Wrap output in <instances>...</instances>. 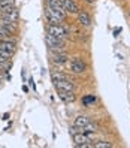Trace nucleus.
<instances>
[{"mask_svg":"<svg viewBox=\"0 0 130 148\" xmlns=\"http://www.w3.org/2000/svg\"><path fill=\"white\" fill-rule=\"evenodd\" d=\"M45 16H47L49 24H62L63 20L66 18V12L54 9V8H51V6H47L45 8Z\"/></svg>","mask_w":130,"mask_h":148,"instance_id":"f257e3e1","label":"nucleus"},{"mask_svg":"<svg viewBox=\"0 0 130 148\" xmlns=\"http://www.w3.org/2000/svg\"><path fill=\"white\" fill-rule=\"evenodd\" d=\"M45 42H47V47H48L49 51H60V53L66 51V43H64V40L51 36V34H48V33H47V36H45Z\"/></svg>","mask_w":130,"mask_h":148,"instance_id":"f03ea898","label":"nucleus"},{"mask_svg":"<svg viewBox=\"0 0 130 148\" xmlns=\"http://www.w3.org/2000/svg\"><path fill=\"white\" fill-rule=\"evenodd\" d=\"M47 33L51 34V36H54V38L62 39V40H64L67 38V30L62 24H49L47 27Z\"/></svg>","mask_w":130,"mask_h":148,"instance_id":"7ed1b4c3","label":"nucleus"},{"mask_svg":"<svg viewBox=\"0 0 130 148\" xmlns=\"http://www.w3.org/2000/svg\"><path fill=\"white\" fill-rule=\"evenodd\" d=\"M91 136L93 135H87V133H82V132H75L72 133V139L76 147H90L91 144Z\"/></svg>","mask_w":130,"mask_h":148,"instance_id":"20e7f679","label":"nucleus"},{"mask_svg":"<svg viewBox=\"0 0 130 148\" xmlns=\"http://www.w3.org/2000/svg\"><path fill=\"white\" fill-rule=\"evenodd\" d=\"M49 58L54 64H58V66H63L64 63L69 62V56L66 51H63V53H60V51H49Z\"/></svg>","mask_w":130,"mask_h":148,"instance_id":"39448f33","label":"nucleus"},{"mask_svg":"<svg viewBox=\"0 0 130 148\" xmlns=\"http://www.w3.org/2000/svg\"><path fill=\"white\" fill-rule=\"evenodd\" d=\"M53 84L57 90H69L73 91L75 90V84L73 81H70L69 78H63V79H53Z\"/></svg>","mask_w":130,"mask_h":148,"instance_id":"423d86ee","label":"nucleus"},{"mask_svg":"<svg viewBox=\"0 0 130 148\" xmlns=\"http://www.w3.org/2000/svg\"><path fill=\"white\" fill-rule=\"evenodd\" d=\"M70 71L73 73H84L87 71V64L82 62V60L75 58V60H72V63H70Z\"/></svg>","mask_w":130,"mask_h":148,"instance_id":"0eeeda50","label":"nucleus"},{"mask_svg":"<svg viewBox=\"0 0 130 148\" xmlns=\"http://www.w3.org/2000/svg\"><path fill=\"white\" fill-rule=\"evenodd\" d=\"M63 6H64V11L67 14H73V15H78V12H79V6H78V3L75 2V0H63Z\"/></svg>","mask_w":130,"mask_h":148,"instance_id":"6e6552de","label":"nucleus"},{"mask_svg":"<svg viewBox=\"0 0 130 148\" xmlns=\"http://www.w3.org/2000/svg\"><path fill=\"white\" fill-rule=\"evenodd\" d=\"M78 23H79L82 27H90V25H91L90 14L85 12V11H79V12H78Z\"/></svg>","mask_w":130,"mask_h":148,"instance_id":"1a4fd4ad","label":"nucleus"},{"mask_svg":"<svg viewBox=\"0 0 130 148\" xmlns=\"http://www.w3.org/2000/svg\"><path fill=\"white\" fill-rule=\"evenodd\" d=\"M57 93H58V97L62 99L63 102H66V103H72V102H75V94H73V91H69V90H57Z\"/></svg>","mask_w":130,"mask_h":148,"instance_id":"9d476101","label":"nucleus"},{"mask_svg":"<svg viewBox=\"0 0 130 148\" xmlns=\"http://www.w3.org/2000/svg\"><path fill=\"white\" fill-rule=\"evenodd\" d=\"M0 49H5V51H9V53H15V42L12 39H3L0 40Z\"/></svg>","mask_w":130,"mask_h":148,"instance_id":"9b49d317","label":"nucleus"},{"mask_svg":"<svg viewBox=\"0 0 130 148\" xmlns=\"http://www.w3.org/2000/svg\"><path fill=\"white\" fill-rule=\"evenodd\" d=\"M47 3H48V6L54 8V9H58V11L66 12V11H64V6H63V0H47ZM66 14H67V12H66Z\"/></svg>","mask_w":130,"mask_h":148,"instance_id":"f8f14e48","label":"nucleus"},{"mask_svg":"<svg viewBox=\"0 0 130 148\" xmlns=\"http://www.w3.org/2000/svg\"><path fill=\"white\" fill-rule=\"evenodd\" d=\"M96 102H97L96 96H84L82 97V105L84 106H90V105H93V103H96Z\"/></svg>","mask_w":130,"mask_h":148,"instance_id":"ddd939ff","label":"nucleus"},{"mask_svg":"<svg viewBox=\"0 0 130 148\" xmlns=\"http://www.w3.org/2000/svg\"><path fill=\"white\" fill-rule=\"evenodd\" d=\"M63 78H67V75H64L62 71H57V69L51 71V79H63Z\"/></svg>","mask_w":130,"mask_h":148,"instance_id":"4468645a","label":"nucleus"},{"mask_svg":"<svg viewBox=\"0 0 130 148\" xmlns=\"http://www.w3.org/2000/svg\"><path fill=\"white\" fill-rule=\"evenodd\" d=\"M94 147L96 148H111L112 142H109V141H99V142L94 144Z\"/></svg>","mask_w":130,"mask_h":148,"instance_id":"2eb2a0df","label":"nucleus"},{"mask_svg":"<svg viewBox=\"0 0 130 148\" xmlns=\"http://www.w3.org/2000/svg\"><path fill=\"white\" fill-rule=\"evenodd\" d=\"M14 5H15V0H0V8H8Z\"/></svg>","mask_w":130,"mask_h":148,"instance_id":"dca6fc26","label":"nucleus"},{"mask_svg":"<svg viewBox=\"0 0 130 148\" xmlns=\"http://www.w3.org/2000/svg\"><path fill=\"white\" fill-rule=\"evenodd\" d=\"M0 56H3V57H6V58H9V57H12L14 54H12V53H9V51H5V49H0Z\"/></svg>","mask_w":130,"mask_h":148,"instance_id":"f3484780","label":"nucleus"},{"mask_svg":"<svg viewBox=\"0 0 130 148\" xmlns=\"http://www.w3.org/2000/svg\"><path fill=\"white\" fill-rule=\"evenodd\" d=\"M29 82H30V85H31V88H34V90H36V85H34V81H33V78H30V79H29Z\"/></svg>","mask_w":130,"mask_h":148,"instance_id":"a211bd4d","label":"nucleus"},{"mask_svg":"<svg viewBox=\"0 0 130 148\" xmlns=\"http://www.w3.org/2000/svg\"><path fill=\"white\" fill-rule=\"evenodd\" d=\"M23 91L24 93H29V87L27 85H23Z\"/></svg>","mask_w":130,"mask_h":148,"instance_id":"6ab92c4d","label":"nucleus"},{"mask_svg":"<svg viewBox=\"0 0 130 148\" xmlns=\"http://www.w3.org/2000/svg\"><path fill=\"white\" fill-rule=\"evenodd\" d=\"M121 32V27L120 29H115V32H114V36H118V33Z\"/></svg>","mask_w":130,"mask_h":148,"instance_id":"aec40b11","label":"nucleus"},{"mask_svg":"<svg viewBox=\"0 0 130 148\" xmlns=\"http://www.w3.org/2000/svg\"><path fill=\"white\" fill-rule=\"evenodd\" d=\"M21 76H23V81L25 82V71H24V69H23V72H21Z\"/></svg>","mask_w":130,"mask_h":148,"instance_id":"412c9836","label":"nucleus"},{"mask_svg":"<svg viewBox=\"0 0 130 148\" xmlns=\"http://www.w3.org/2000/svg\"><path fill=\"white\" fill-rule=\"evenodd\" d=\"M2 120H9V114H8V112H6V114H3V118Z\"/></svg>","mask_w":130,"mask_h":148,"instance_id":"4be33fe9","label":"nucleus"},{"mask_svg":"<svg viewBox=\"0 0 130 148\" xmlns=\"http://www.w3.org/2000/svg\"><path fill=\"white\" fill-rule=\"evenodd\" d=\"M85 2H87V3H94L96 0H85Z\"/></svg>","mask_w":130,"mask_h":148,"instance_id":"5701e85b","label":"nucleus"},{"mask_svg":"<svg viewBox=\"0 0 130 148\" xmlns=\"http://www.w3.org/2000/svg\"><path fill=\"white\" fill-rule=\"evenodd\" d=\"M0 84H2V76H0Z\"/></svg>","mask_w":130,"mask_h":148,"instance_id":"b1692460","label":"nucleus"}]
</instances>
